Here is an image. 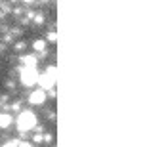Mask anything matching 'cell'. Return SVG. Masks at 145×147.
Wrapping results in <instances>:
<instances>
[{"label": "cell", "mask_w": 145, "mask_h": 147, "mask_svg": "<svg viewBox=\"0 0 145 147\" xmlns=\"http://www.w3.org/2000/svg\"><path fill=\"white\" fill-rule=\"evenodd\" d=\"M46 48H48V44H46V38H38L32 42V50L36 52V54H46Z\"/></svg>", "instance_id": "cell-6"}, {"label": "cell", "mask_w": 145, "mask_h": 147, "mask_svg": "<svg viewBox=\"0 0 145 147\" xmlns=\"http://www.w3.org/2000/svg\"><path fill=\"white\" fill-rule=\"evenodd\" d=\"M16 124H17L16 128L19 132H29V130H34L38 126V119L31 109H21L19 115H17V119H16Z\"/></svg>", "instance_id": "cell-1"}, {"label": "cell", "mask_w": 145, "mask_h": 147, "mask_svg": "<svg viewBox=\"0 0 145 147\" xmlns=\"http://www.w3.org/2000/svg\"><path fill=\"white\" fill-rule=\"evenodd\" d=\"M46 75H50L52 78H55V76H57V67H55V65L46 67Z\"/></svg>", "instance_id": "cell-8"}, {"label": "cell", "mask_w": 145, "mask_h": 147, "mask_svg": "<svg viewBox=\"0 0 145 147\" xmlns=\"http://www.w3.org/2000/svg\"><path fill=\"white\" fill-rule=\"evenodd\" d=\"M21 67H31V69H36L38 65V55L36 54H25L21 55Z\"/></svg>", "instance_id": "cell-5"}, {"label": "cell", "mask_w": 145, "mask_h": 147, "mask_svg": "<svg viewBox=\"0 0 145 147\" xmlns=\"http://www.w3.org/2000/svg\"><path fill=\"white\" fill-rule=\"evenodd\" d=\"M48 40H50V42H55V40H57V34H55L54 31H52V33H48Z\"/></svg>", "instance_id": "cell-11"}, {"label": "cell", "mask_w": 145, "mask_h": 147, "mask_svg": "<svg viewBox=\"0 0 145 147\" xmlns=\"http://www.w3.org/2000/svg\"><path fill=\"white\" fill-rule=\"evenodd\" d=\"M38 76H40V73L36 71V69H31V67H19V80H21L23 86H34V84H38Z\"/></svg>", "instance_id": "cell-2"}, {"label": "cell", "mask_w": 145, "mask_h": 147, "mask_svg": "<svg viewBox=\"0 0 145 147\" xmlns=\"http://www.w3.org/2000/svg\"><path fill=\"white\" fill-rule=\"evenodd\" d=\"M34 21H36L38 25H40V23H44V16H40V13H38V16L34 17Z\"/></svg>", "instance_id": "cell-12"}, {"label": "cell", "mask_w": 145, "mask_h": 147, "mask_svg": "<svg viewBox=\"0 0 145 147\" xmlns=\"http://www.w3.org/2000/svg\"><path fill=\"white\" fill-rule=\"evenodd\" d=\"M0 147H17V140H16V142H13V140H11V142H6V143H2Z\"/></svg>", "instance_id": "cell-10"}, {"label": "cell", "mask_w": 145, "mask_h": 147, "mask_svg": "<svg viewBox=\"0 0 145 147\" xmlns=\"http://www.w3.org/2000/svg\"><path fill=\"white\" fill-rule=\"evenodd\" d=\"M11 122H13V117H11L10 113L0 111V128H10Z\"/></svg>", "instance_id": "cell-7"}, {"label": "cell", "mask_w": 145, "mask_h": 147, "mask_svg": "<svg viewBox=\"0 0 145 147\" xmlns=\"http://www.w3.org/2000/svg\"><path fill=\"white\" fill-rule=\"evenodd\" d=\"M13 48H16V50H23V48H25V42H17Z\"/></svg>", "instance_id": "cell-13"}, {"label": "cell", "mask_w": 145, "mask_h": 147, "mask_svg": "<svg viewBox=\"0 0 145 147\" xmlns=\"http://www.w3.org/2000/svg\"><path fill=\"white\" fill-rule=\"evenodd\" d=\"M17 147H34V143H31V142H17Z\"/></svg>", "instance_id": "cell-9"}, {"label": "cell", "mask_w": 145, "mask_h": 147, "mask_svg": "<svg viewBox=\"0 0 145 147\" xmlns=\"http://www.w3.org/2000/svg\"><path fill=\"white\" fill-rule=\"evenodd\" d=\"M27 101L31 105H42L44 101H46V92H44V90H40V88H38V90H32V92L29 94Z\"/></svg>", "instance_id": "cell-4"}, {"label": "cell", "mask_w": 145, "mask_h": 147, "mask_svg": "<svg viewBox=\"0 0 145 147\" xmlns=\"http://www.w3.org/2000/svg\"><path fill=\"white\" fill-rule=\"evenodd\" d=\"M34 0H23V4H32Z\"/></svg>", "instance_id": "cell-14"}, {"label": "cell", "mask_w": 145, "mask_h": 147, "mask_svg": "<svg viewBox=\"0 0 145 147\" xmlns=\"http://www.w3.org/2000/svg\"><path fill=\"white\" fill-rule=\"evenodd\" d=\"M38 86H40V90H44V92H50V90H54V86H55V78H52L50 75L42 73V75L38 76Z\"/></svg>", "instance_id": "cell-3"}]
</instances>
